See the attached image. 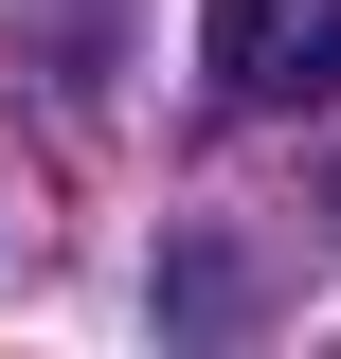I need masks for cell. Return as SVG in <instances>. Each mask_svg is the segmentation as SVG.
I'll list each match as a JSON object with an SVG mask.
<instances>
[{"label": "cell", "mask_w": 341, "mask_h": 359, "mask_svg": "<svg viewBox=\"0 0 341 359\" xmlns=\"http://www.w3.org/2000/svg\"><path fill=\"white\" fill-rule=\"evenodd\" d=\"M198 72L234 108H323L341 90V0H198Z\"/></svg>", "instance_id": "obj_1"}, {"label": "cell", "mask_w": 341, "mask_h": 359, "mask_svg": "<svg viewBox=\"0 0 341 359\" xmlns=\"http://www.w3.org/2000/svg\"><path fill=\"white\" fill-rule=\"evenodd\" d=\"M323 216H341V180H323Z\"/></svg>", "instance_id": "obj_2"}]
</instances>
